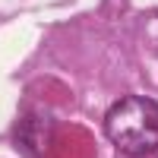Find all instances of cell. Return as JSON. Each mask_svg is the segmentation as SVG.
<instances>
[{"label":"cell","mask_w":158,"mask_h":158,"mask_svg":"<svg viewBox=\"0 0 158 158\" xmlns=\"http://www.w3.org/2000/svg\"><path fill=\"white\" fill-rule=\"evenodd\" d=\"M104 136L123 155H152L158 149V101L142 95L114 101L104 114Z\"/></svg>","instance_id":"cell-1"}]
</instances>
